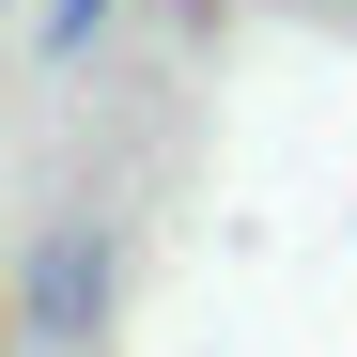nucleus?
<instances>
[{
  "mask_svg": "<svg viewBox=\"0 0 357 357\" xmlns=\"http://www.w3.org/2000/svg\"><path fill=\"white\" fill-rule=\"evenodd\" d=\"M109 16H125V0H47V63H78V47H93Z\"/></svg>",
  "mask_w": 357,
  "mask_h": 357,
  "instance_id": "f03ea898",
  "label": "nucleus"
},
{
  "mask_svg": "<svg viewBox=\"0 0 357 357\" xmlns=\"http://www.w3.org/2000/svg\"><path fill=\"white\" fill-rule=\"evenodd\" d=\"M109 295H125L109 218H47L31 264H16V326H31V357H93V342H109Z\"/></svg>",
  "mask_w": 357,
  "mask_h": 357,
  "instance_id": "f257e3e1",
  "label": "nucleus"
}]
</instances>
